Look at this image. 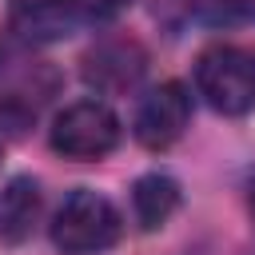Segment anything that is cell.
Returning a JSON list of instances; mask_svg holds the SVG:
<instances>
[{
    "label": "cell",
    "mask_w": 255,
    "mask_h": 255,
    "mask_svg": "<svg viewBox=\"0 0 255 255\" xmlns=\"http://www.w3.org/2000/svg\"><path fill=\"white\" fill-rule=\"evenodd\" d=\"M247 211H251V219H255V171H251V179H247Z\"/></svg>",
    "instance_id": "cell-10"
},
{
    "label": "cell",
    "mask_w": 255,
    "mask_h": 255,
    "mask_svg": "<svg viewBox=\"0 0 255 255\" xmlns=\"http://www.w3.org/2000/svg\"><path fill=\"white\" fill-rule=\"evenodd\" d=\"M124 128H120V116L104 104V100H80V104H68L56 120H52V151L64 155V159H80V163H92V159H104L116 151Z\"/></svg>",
    "instance_id": "cell-2"
},
{
    "label": "cell",
    "mask_w": 255,
    "mask_h": 255,
    "mask_svg": "<svg viewBox=\"0 0 255 255\" xmlns=\"http://www.w3.org/2000/svg\"><path fill=\"white\" fill-rule=\"evenodd\" d=\"M143 72H147V52L135 40H124V36L100 40L84 56V80H88V88H96L104 96L135 92L139 80H143Z\"/></svg>",
    "instance_id": "cell-5"
},
{
    "label": "cell",
    "mask_w": 255,
    "mask_h": 255,
    "mask_svg": "<svg viewBox=\"0 0 255 255\" xmlns=\"http://www.w3.org/2000/svg\"><path fill=\"white\" fill-rule=\"evenodd\" d=\"M120 231H124V219L116 203L92 187H76L52 215V243L64 255H100L116 247Z\"/></svg>",
    "instance_id": "cell-1"
},
{
    "label": "cell",
    "mask_w": 255,
    "mask_h": 255,
    "mask_svg": "<svg viewBox=\"0 0 255 255\" xmlns=\"http://www.w3.org/2000/svg\"><path fill=\"white\" fill-rule=\"evenodd\" d=\"M199 96L223 116H247L255 108V56L231 44H215L195 60Z\"/></svg>",
    "instance_id": "cell-3"
},
{
    "label": "cell",
    "mask_w": 255,
    "mask_h": 255,
    "mask_svg": "<svg viewBox=\"0 0 255 255\" xmlns=\"http://www.w3.org/2000/svg\"><path fill=\"white\" fill-rule=\"evenodd\" d=\"M80 0H8V20L20 40L52 44L76 32L80 24Z\"/></svg>",
    "instance_id": "cell-6"
},
{
    "label": "cell",
    "mask_w": 255,
    "mask_h": 255,
    "mask_svg": "<svg viewBox=\"0 0 255 255\" xmlns=\"http://www.w3.org/2000/svg\"><path fill=\"white\" fill-rule=\"evenodd\" d=\"M40 219V187L32 175H16L0 187V243H24Z\"/></svg>",
    "instance_id": "cell-7"
},
{
    "label": "cell",
    "mask_w": 255,
    "mask_h": 255,
    "mask_svg": "<svg viewBox=\"0 0 255 255\" xmlns=\"http://www.w3.org/2000/svg\"><path fill=\"white\" fill-rule=\"evenodd\" d=\"M131 207H135L139 227L155 231V227H163L175 215V207H179V183L171 175H159V171L139 175L135 187H131Z\"/></svg>",
    "instance_id": "cell-8"
},
{
    "label": "cell",
    "mask_w": 255,
    "mask_h": 255,
    "mask_svg": "<svg viewBox=\"0 0 255 255\" xmlns=\"http://www.w3.org/2000/svg\"><path fill=\"white\" fill-rule=\"evenodd\" d=\"M128 8H131V0H80V12L88 20H116Z\"/></svg>",
    "instance_id": "cell-9"
},
{
    "label": "cell",
    "mask_w": 255,
    "mask_h": 255,
    "mask_svg": "<svg viewBox=\"0 0 255 255\" xmlns=\"http://www.w3.org/2000/svg\"><path fill=\"white\" fill-rule=\"evenodd\" d=\"M187 120H191V96L179 80H163L159 88H151L139 108H135V139L151 151H163L171 147L183 131H187Z\"/></svg>",
    "instance_id": "cell-4"
}]
</instances>
